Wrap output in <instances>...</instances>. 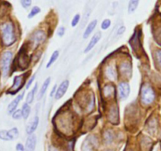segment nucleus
I'll return each instance as SVG.
<instances>
[{
    "label": "nucleus",
    "mask_w": 161,
    "mask_h": 151,
    "mask_svg": "<svg viewBox=\"0 0 161 151\" xmlns=\"http://www.w3.org/2000/svg\"><path fill=\"white\" fill-rule=\"evenodd\" d=\"M2 36L3 43L6 46H10L15 41L14 25L10 22L4 24L2 27Z\"/></svg>",
    "instance_id": "obj_1"
},
{
    "label": "nucleus",
    "mask_w": 161,
    "mask_h": 151,
    "mask_svg": "<svg viewBox=\"0 0 161 151\" xmlns=\"http://www.w3.org/2000/svg\"><path fill=\"white\" fill-rule=\"evenodd\" d=\"M156 94L153 88L147 84L143 85L141 90V100L145 105H150L154 102Z\"/></svg>",
    "instance_id": "obj_2"
},
{
    "label": "nucleus",
    "mask_w": 161,
    "mask_h": 151,
    "mask_svg": "<svg viewBox=\"0 0 161 151\" xmlns=\"http://www.w3.org/2000/svg\"><path fill=\"white\" fill-rule=\"evenodd\" d=\"M12 58L13 53L11 51H6L2 57V72L4 76H6L9 72Z\"/></svg>",
    "instance_id": "obj_3"
},
{
    "label": "nucleus",
    "mask_w": 161,
    "mask_h": 151,
    "mask_svg": "<svg viewBox=\"0 0 161 151\" xmlns=\"http://www.w3.org/2000/svg\"><path fill=\"white\" fill-rule=\"evenodd\" d=\"M25 81V74H22L20 76H17L14 78V83H13L12 87L9 89V92L10 93H16L17 91L20 89L22 87L24 84V82Z\"/></svg>",
    "instance_id": "obj_4"
},
{
    "label": "nucleus",
    "mask_w": 161,
    "mask_h": 151,
    "mask_svg": "<svg viewBox=\"0 0 161 151\" xmlns=\"http://www.w3.org/2000/svg\"><path fill=\"white\" fill-rule=\"evenodd\" d=\"M69 87V80H64V81H63L62 83L60 84V86L58 87V89H57L56 94H55V96H54L55 98H56L57 100H58V99H61V98H62L63 96L65 94V93H66V91H67Z\"/></svg>",
    "instance_id": "obj_5"
},
{
    "label": "nucleus",
    "mask_w": 161,
    "mask_h": 151,
    "mask_svg": "<svg viewBox=\"0 0 161 151\" xmlns=\"http://www.w3.org/2000/svg\"><path fill=\"white\" fill-rule=\"evenodd\" d=\"M119 96H120L121 98L125 99L127 98V97L130 94V85L127 82H120L119 83Z\"/></svg>",
    "instance_id": "obj_6"
},
{
    "label": "nucleus",
    "mask_w": 161,
    "mask_h": 151,
    "mask_svg": "<svg viewBox=\"0 0 161 151\" xmlns=\"http://www.w3.org/2000/svg\"><path fill=\"white\" fill-rule=\"evenodd\" d=\"M101 38H102V34H101V32H99L98 31V32L95 33V34L93 36V37L91 38V41L89 42L88 45L86 46V47L85 48L84 53H88L89 51H91V50H92L94 47H95L96 44L99 42V40L101 39Z\"/></svg>",
    "instance_id": "obj_7"
},
{
    "label": "nucleus",
    "mask_w": 161,
    "mask_h": 151,
    "mask_svg": "<svg viewBox=\"0 0 161 151\" xmlns=\"http://www.w3.org/2000/svg\"><path fill=\"white\" fill-rule=\"evenodd\" d=\"M36 136L35 135H30L26 140L25 146V151H35L36 146Z\"/></svg>",
    "instance_id": "obj_8"
},
{
    "label": "nucleus",
    "mask_w": 161,
    "mask_h": 151,
    "mask_svg": "<svg viewBox=\"0 0 161 151\" xmlns=\"http://www.w3.org/2000/svg\"><path fill=\"white\" fill-rule=\"evenodd\" d=\"M46 39V34L42 30H38L34 33L32 37L33 42H34V46H39L42 42H43Z\"/></svg>",
    "instance_id": "obj_9"
},
{
    "label": "nucleus",
    "mask_w": 161,
    "mask_h": 151,
    "mask_svg": "<svg viewBox=\"0 0 161 151\" xmlns=\"http://www.w3.org/2000/svg\"><path fill=\"white\" fill-rule=\"evenodd\" d=\"M24 94H25V93L24 92L22 93V94H19L18 96H17V97H16L15 98L10 102V103H9V105H8V113H12L15 111L17 105H18V104L20 103V102L22 100V98H23Z\"/></svg>",
    "instance_id": "obj_10"
},
{
    "label": "nucleus",
    "mask_w": 161,
    "mask_h": 151,
    "mask_svg": "<svg viewBox=\"0 0 161 151\" xmlns=\"http://www.w3.org/2000/svg\"><path fill=\"white\" fill-rule=\"evenodd\" d=\"M39 116H36L34 117V119L32 120V121L31 122V124H28V126L27 127L26 131L28 135H32L33 132L37 129L38 125H39Z\"/></svg>",
    "instance_id": "obj_11"
},
{
    "label": "nucleus",
    "mask_w": 161,
    "mask_h": 151,
    "mask_svg": "<svg viewBox=\"0 0 161 151\" xmlns=\"http://www.w3.org/2000/svg\"><path fill=\"white\" fill-rule=\"evenodd\" d=\"M97 20H94L91 22H90L89 25H87V27H86V29H85L84 33H83V38H84V39H86V38L93 32L94 28L97 26Z\"/></svg>",
    "instance_id": "obj_12"
},
{
    "label": "nucleus",
    "mask_w": 161,
    "mask_h": 151,
    "mask_svg": "<svg viewBox=\"0 0 161 151\" xmlns=\"http://www.w3.org/2000/svg\"><path fill=\"white\" fill-rule=\"evenodd\" d=\"M120 72L125 76H130L131 74V68H130V64L127 62H123L120 64Z\"/></svg>",
    "instance_id": "obj_13"
},
{
    "label": "nucleus",
    "mask_w": 161,
    "mask_h": 151,
    "mask_svg": "<svg viewBox=\"0 0 161 151\" xmlns=\"http://www.w3.org/2000/svg\"><path fill=\"white\" fill-rule=\"evenodd\" d=\"M50 81H51V80H50V77H48V78L46 79V80L43 82V83H42V87H41L40 90H39V94H38V98H39V99L42 98V96L44 95V94H45L46 91H47V88H48V87H49V85H50Z\"/></svg>",
    "instance_id": "obj_14"
},
{
    "label": "nucleus",
    "mask_w": 161,
    "mask_h": 151,
    "mask_svg": "<svg viewBox=\"0 0 161 151\" xmlns=\"http://www.w3.org/2000/svg\"><path fill=\"white\" fill-rule=\"evenodd\" d=\"M106 75L108 77V79L112 80H116L117 77V72L116 70V68L114 66H108L106 69Z\"/></svg>",
    "instance_id": "obj_15"
},
{
    "label": "nucleus",
    "mask_w": 161,
    "mask_h": 151,
    "mask_svg": "<svg viewBox=\"0 0 161 151\" xmlns=\"http://www.w3.org/2000/svg\"><path fill=\"white\" fill-rule=\"evenodd\" d=\"M18 63L20 67L26 68L28 65V58H27V55L24 53H20L18 58Z\"/></svg>",
    "instance_id": "obj_16"
},
{
    "label": "nucleus",
    "mask_w": 161,
    "mask_h": 151,
    "mask_svg": "<svg viewBox=\"0 0 161 151\" xmlns=\"http://www.w3.org/2000/svg\"><path fill=\"white\" fill-rule=\"evenodd\" d=\"M38 89V83H36V85L34 86V87L32 88L31 91L28 94L26 98V102L28 104H31V102H33L34 100V97H35V94H36V91H37Z\"/></svg>",
    "instance_id": "obj_17"
},
{
    "label": "nucleus",
    "mask_w": 161,
    "mask_h": 151,
    "mask_svg": "<svg viewBox=\"0 0 161 151\" xmlns=\"http://www.w3.org/2000/svg\"><path fill=\"white\" fill-rule=\"evenodd\" d=\"M21 112H22V116H23L24 119H28V116H29L30 113H31V107H30L29 104L25 102V104L23 105L21 109Z\"/></svg>",
    "instance_id": "obj_18"
},
{
    "label": "nucleus",
    "mask_w": 161,
    "mask_h": 151,
    "mask_svg": "<svg viewBox=\"0 0 161 151\" xmlns=\"http://www.w3.org/2000/svg\"><path fill=\"white\" fill-rule=\"evenodd\" d=\"M138 3H139V0H130L128 4V13L131 14V13L135 12L136 9L138 8Z\"/></svg>",
    "instance_id": "obj_19"
},
{
    "label": "nucleus",
    "mask_w": 161,
    "mask_h": 151,
    "mask_svg": "<svg viewBox=\"0 0 161 151\" xmlns=\"http://www.w3.org/2000/svg\"><path fill=\"white\" fill-rule=\"evenodd\" d=\"M58 57H59V51H58V50H55V51L52 53L50 60H49V61L47 62V69H49V68H50V66H51L52 64H53V63L57 61V60H58Z\"/></svg>",
    "instance_id": "obj_20"
},
{
    "label": "nucleus",
    "mask_w": 161,
    "mask_h": 151,
    "mask_svg": "<svg viewBox=\"0 0 161 151\" xmlns=\"http://www.w3.org/2000/svg\"><path fill=\"white\" fill-rule=\"evenodd\" d=\"M8 133H9L11 140L16 139L19 136V131L17 127H13V128H11L10 130L8 131Z\"/></svg>",
    "instance_id": "obj_21"
},
{
    "label": "nucleus",
    "mask_w": 161,
    "mask_h": 151,
    "mask_svg": "<svg viewBox=\"0 0 161 151\" xmlns=\"http://www.w3.org/2000/svg\"><path fill=\"white\" fill-rule=\"evenodd\" d=\"M0 139L4 140V141H10L11 138L9 137V133H8V131H0Z\"/></svg>",
    "instance_id": "obj_22"
},
{
    "label": "nucleus",
    "mask_w": 161,
    "mask_h": 151,
    "mask_svg": "<svg viewBox=\"0 0 161 151\" xmlns=\"http://www.w3.org/2000/svg\"><path fill=\"white\" fill-rule=\"evenodd\" d=\"M39 13H40V8H39V6H34V7L31 9V11H30L28 17V18H32L33 17H35L36 15H37Z\"/></svg>",
    "instance_id": "obj_23"
},
{
    "label": "nucleus",
    "mask_w": 161,
    "mask_h": 151,
    "mask_svg": "<svg viewBox=\"0 0 161 151\" xmlns=\"http://www.w3.org/2000/svg\"><path fill=\"white\" fill-rule=\"evenodd\" d=\"M12 117H13V119H14V120L21 119V118L23 117V116H22L21 109H16L15 111L13 113Z\"/></svg>",
    "instance_id": "obj_24"
},
{
    "label": "nucleus",
    "mask_w": 161,
    "mask_h": 151,
    "mask_svg": "<svg viewBox=\"0 0 161 151\" xmlns=\"http://www.w3.org/2000/svg\"><path fill=\"white\" fill-rule=\"evenodd\" d=\"M110 25H111V20L109 19H105V20H104L102 21L101 27H102V28L103 30H106L109 28Z\"/></svg>",
    "instance_id": "obj_25"
},
{
    "label": "nucleus",
    "mask_w": 161,
    "mask_h": 151,
    "mask_svg": "<svg viewBox=\"0 0 161 151\" xmlns=\"http://www.w3.org/2000/svg\"><path fill=\"white\" fill-rule=\"evenodd\" d=\"M80 20V14H76V15L74 16V17L72 18V23H71V25H72V27L76 26V25H78Z\"/></svg>",
    "instance_id": "obj_26"
},
{
    "label": "nucleus",
    "mask_w": 161,
    "mask_h": 151,
    "mask_svg": "<svg viewBox=\"0 0 161 151\" xmlns=\"http://www.w3.org/2000/svg\"><path fill=\"white\" fill-rule=\"evenodd\" d=\"M22 6L24 8H28L31 4V0H20Z\"/></svg>",
    "instance_id": "obj_27"
},
{
    "label": "nucleus",
    "mask_w": 161,
    "mask_h": 151,
    "mask_svg": "<svg viewBox=\"0 0 161 151\" xmlns=\"http://www.w3.org/2000/svg\"><path fill=\"white\" fill-rule=\"evenodd\" d=\"M156 58H157V61L158 63L159 66L161 68V50H157L156 52Z\"/></svg>",
    "instance_id": "obj_28"
},
{
    "label": "nucleus",
    "mask_w": 161,
    "mask_h": 151,
    "mask_svg": "<svg viewBox=\"0 0 161 151\" xmlns=\"http://www.w3.org/2000/svg\"><path fill=\"white\" fill-rule=\"evenodd\" d=\"M64 32H65V29H64V27H61L58 29V31H57V34H58V36L61 37L64 35Z\"/></svg>",
    "instance_id": "obj_29"
},
{
    "label": "nucleus",
    "mask_w": 161,
    "mask_h": 151,
    "mask_svg": "<svg viewBox=\"0 0 161 151\" xmlns=\"http://www.w3.org/2000/svg\"><path fill=\"white\" fill-rule=\"evenodd\" d=\"M126 31V28L125 26H121L119 27V29L117 30V33H116V35H118V36H120V35L124 34V31Z\"/></svg>",
    "instance_id": "obj_30"
},
{
    "label": "nucleus",
    "mask_w": 161,
    "mask_h": 151,
    "mask_svg": "<svg viewBox=\"0 0 161 151\" xmlns=\"http://www.w3.org/2000/svg\"><path fill=\"white\" fill-rule=\"evenodd\" d=\"M35 78H36V75H33L32 76H31V78L29 80H28V83H27V85H26V88H27V89H28V88H29L30 87H31V83H32L33 81H34V80H35Z\"/></svg>",
    "instance_id": "obj_31"
},
{
    "label": "nucleus",
    "mask_w": 161,
    "mask_h": 151,
    "mask_svg": "<svg viewBox=\"0 0 161 151\" xmlns=\"http://www.w3.org/2000/svg\"><path fill=\"white\" fill-rule=\"evenodd\" d=\"M16 149H17V151H24L25 150V147H24L23 145L21 143H18L16 146Z\"/></svg>",
    "instance_id": "obj_32"
},
{
    "label": "nucleus",
    "mask_w": 161,
    "mask_h": 151,
    "mask_svg": "<svg viewBox=\"0 0 161 151\" xmlns=\"http://www.w3.org/2000/svg\"><path fill=\"white\" fill-rule=\"evenodd\" d=\"M58 87H57V85L55 84L54 86H53V87L52 88V91H51V92H50V95L51 96V97H53V95L55 96V94H56V91H57V89H58Z\"/></svg>",
    "instance_id": "obj_33"
},
{
    "label": "nucleus",
    "mask_w": 161,
    "mask_h": 151,
    "mask_svg": "<svg viewBox=\"0 0 161 151\" xmlns=\"http://www.w3.org/2000/svg\"><path fill=\"white\" fill-rule=\"evenodd\" d=\"M49 151H59V150H58V149H57L56 148L50 146V147L49 148Z\"/></svg>",
    "instance_id": "obj_34"
}]
</instances>
